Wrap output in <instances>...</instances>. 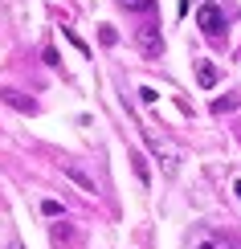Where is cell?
Instances as JSON below:
<instances>
[{"instance_id":"obj_1","label":"cell","mask_w":241,"mask_h":249,"mask_svg":"<svg viewBox=\"0 0 241 249\" xmlns=\"http://www.w3.org/2000/svg\"><path fill=\"white\" fill-rule=\"evenodd\" d=\"M196 25H201L208 37H221V33H225V13H221V4H201V8H196Z\"/></svg>"},{"instance_id":"obj_2","label":"cell","mask_w":241,"mask_h":249,"mask_svg":"<svg viewBox=\"0 0 241 249\" xmlns=\"http://www.w3.org/2000/svg\"><path fill=\"white\" fill-rule=\"evenodd\" d=\"M135 41H139L143 57H160V53H164V37H160V29H155V25L139 29V33H135Z\"/></svg>"},{"instance_id":"obj_3","label":"cell","mask_w":241,"mask_h":249,"mask_svg":"<svg viewBox=\"0 0 241 249\" xmlns=\"http://www.w3.org/2000/svg\"><path fill=\"white\" fill-rule=\"evenodd\" d=\"M0 102H8L13 110H20V115H33V110H37V102L25 98V94H20V90H13V86H0Z\"/></svg>"},{"instance_id":"obj_4","label":"cell","mask_w":241,"mask_h":249,"mask_svg":"<svg viewBox=\"0 0 241 249\" xmlns=\"http://www.w3.org/2000/svg\"><path fill=\"white\" fill-rule=\"evenodd\" d=\"M66 176H70V180H74V184H78V188H82V192H90V196H94V180H90V176H86V172H78V168H74V163H70V168H66Z\"/></svg>"},{"instance_id":"obj_5","label":"cell","mask_w":241,"mask_h":249,"mask_svg":"<svg viewBox=\"0 0 241 249\" xmlns=\"http://www.w3.org/2000/svg\"><path fill=\"white\" fill-rule=\"evenodd\" d=\"M196 78H201V86H217V66L201 61V66H196Z\"/></svg>"},{"instance_id":"obj_6","label":"cell","mask_w":241,"mask_h":249,"mask_svg":"<svg viewBox=\"0 0 241 249\" xmlns=\"http://www.w3.org/2000/svg\"><path fill=\"white\" fill-rule=\"evenodd\" d=\"M119 4H123V8H131V13H148L155 0H119Z\"/></svg>"},{"instance_id":"obj_7","label":"cell","mask_w":241,"mask_h":249,"mask_svg":"<svg viewBox=\"0 0 241 249\" xmlns=\"http://www.w3.org/2000/svg\"><path fill=\"white\" fill-rule=\"evenodd\" d=\"M70 237H74V229H70V225H54V241H57V245L70 241Z\"/></svg>"},{"instance_id":"obj_8","label":"cell","mask_w":241,"mask_h":249,"mask_svg":"<svg viewBox=\"0 0 241 249\" xmlns=\"http://www.w3.org/2000/svg\"><path fill=\"white\" fill-rule=\"evenodd\" d=\"M196 249H233V245H229V241H217V237H204Z\"/></svg>"},{"instance_id":"obj_9","label":"cell","mask_w":241,"mask_h":249,"mask_svg":"<svg viewBox=\"0 0 241 249\" xmlns=\"http://www.w3.org/2000/svg\"><path fill=\"white\" fill-rule=\"evenodd\" d=\"M41 213L45 216H61V204L57 200H41Z\"/></svg>"},{"instance_id":"obj_10","label":"cell","mask_w":241,"mask_h":249,"mask_svg":"<svg viewBox=\"0 0 241 249\" xmlns=\"http://www.w3.org/2000/svg\"><path fill=\"white\" fill-rule=\"evenodd\" d=\"M8 249H25V245H20V241H13V245H8Z\"/></svg>"},{"instance_id":"obj_11","label":"cell","mask_w":241,"mask_h":249,"mask_svg":"<svg viewBox=\"0 0 241 249\" xmlns=\"http://www.w3.org/2000/svg\"><path fill=\"white\" fill-rule=\"evenodd\" d=\"M233 188H237V196H241V180H237V184H233Z\"/></svg>"}]
</instances>
